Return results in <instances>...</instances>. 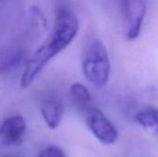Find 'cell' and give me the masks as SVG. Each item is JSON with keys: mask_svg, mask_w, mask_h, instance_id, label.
Listing matches in <instances>:
<instances>
[{"mask_svg": "<svg viewBox=\"0 0 158 157\" xmlns=\"http://www.w3.org/2000/svg\"><path fill=\"white\" fill-rule=\"evenodd\" d=\"M81 68L86 80L97 88L104 87L110 75V60L104 43L93 40L85 48L82 56Z\"/></svg>", "mask_w": 158, "mask_h": 157, "instance_id": "obj_2", "label": "cell"}, {"mask_svg": "<svg viewBox=\"0 0 158 157\" xmlns=\"http://www.w3.org/2000/svg\"><path fill=\"white\" fill-rule=\"evenodd\" d=\"M41 113L46 125L52 130L56 129L62 118V105L56 98L48 97L44 99L41 105Z\"/></svg>", "mask_w": 158, "mask_h": 157, "instance_id": "obj_6", "label": "cell"}, {"mask_svg": "<svg viewBox=\"0 0 158 157\" xmlns=\"http://www.w3.org/2000/svg\"><path fill=\"white\" fill-rule=\"evenodd\" d=\"M78 31L79 21L76 15L70 10L60 9L56 14L48 42L38 48L26 63L20 79L21 88L25 89L33 82L46 64L72 43Z\"/></svg>", "mask_w": 158, "mask_h": 157, "instance_id": "obj_1", "label": "cell"}, {"mask_svg": "<svg viewBox=\"0 0 158 157\" xmlns=\"http://www.w3.org/2000/svg\"><path fill=\"white\" fill-rule=\"evenodd\" d=\"M85 114L89 129L100 142L105 144H113L118 140V130L101 110L90 107Z\"/></svg>", "mask_w": 158, "mask_h": 157, "instance_id": "obj_3", "label": "cell"}, {"mask_svg": "<svg viewBox=\"0 0 158 157\" xmlns=\"http://www.w3.org/2000/svg\"><path fill=\"white\" fill-rule=\"evenodd\" d=\"M26 131L25 119L15 115L6 118L0 125V141L6 145H19Z\"/></svg>", "mask_w": 158, "mask_h": 157, "instance_id": "obj_5", "label": "cell"}, {"mask_svg": "<svg viewBox=\"0 0 158 157\" xmlns=\"http://www.w3.org/2000/svg\"><path fill=\"white\" fill-rule=\"evenodd\" d=\"M38 157H66V155L60 148L50 146L41 151Z\"/></svg>", "mask_w": 158, "mask_h": 157, "instance_id": "obj_9", "label": "cell"}, {"mask_svg": "<svg viewBox=\"0 0 158 157\" xmlns=\"http://www.w3.org/2000/svg\"><path fill=\"white\" fill-rule=\"evenodd\" d=\"M70 94L74 102L82 111L86 112L91 107V93L83 84L80 82L73 83L70 87Z\"/></svg>", "mask_w": 158, "mask_h": 157, "instance_id": "obj_7", "label": "cell"}, {"mask_svg": "<svg viewBox=\"0 0 158 157\" xmlns=\"http://www.w3.org/2000/svg\"><path fill=\"white\" fill-rule=\"evenodd\" d=\"M135 121L144 129L157 130L158 112L155 107H148L140 111L135 116Z\"/></svg>", "mask_w": 158, "mask_h": 157, "instance_id": "obj_8", "label": "cell"}, {"mask_svg": "<svg viewBox=\"0 0 158 157\" xmlns=\"http://www.w3.org/2000/svg\"><path fill=\"white\" fill-rule=\"evenodd\" d=\"M124 31L128 40H135L142 29L145 15V5L143 0H125Z\"/></svg>", "mask_w": 158, "mask_h": 157, "instance_id": "obj_4", "label": "cell"}]
</instances>
